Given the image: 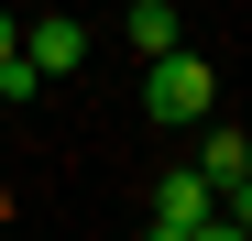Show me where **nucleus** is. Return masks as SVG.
Here are the masks:
<instances>
[{
	"mask_svg": "<svg viewBox=\"0 0 252 241\" xmlns=\"http://www.w3.org/2000/svg\"><path fill=\"white\" fill-rule=\"evenodd\" d=\"M208 99H220V77H208V55L164 44V55H154V88H143V110H154V120H208Z\"/></svg>",
	"mask_w": 252,
	"mask_h": 241,
	"instance_id": "obj_1",
	"label": "nucleus"
},
{
	"mask_svg": "<svg viewBox=\"0 0 252 241\" xmlns=\"http://www.w3.org/2000/svg\"><path fill=\"white\" fill-rule=\"evenodd\" d=\"M208 219H220V186H208L197 165H176V176L154 186V241H197Z\"/></svg>",
	"mask_w": 252,
	"mask_h": 241,
	"instance_id": "obj_2",
	"label": "nucleus"
},
{
	"mask_svg": "<svg viewBox=\"0 0 252 241\" xmlns=\"http://www.w3.org/2000/svg\"><path fill=\"white\" fill-rule=\"evenodd\" d=\"M22 66H33V77H77V66H88V22H66V11H44V22L22 33Z\"/></svg>",
	"mask_w": 252,
	"mask_h": 241,
	"instance_id": "obj_3",
	"label": "nucleus"
},
{
	"mask_svg": "<svg viewBox=\"0 0 252 241\" xmlns=\"http://www.w3.org/2000/svg\"><path fill=\"white\" fill-rule=\"evenodd\" d=\"M121 33H132V55H164V44H187V33H176V0H132V22H121Z\"/></svg>",
	"mask_w": 252,
	"mask_h": 241,
	"instance_id": "obj_4",
	"label": "nucleus"
},
{
	"mask_svg": "<svg viewBox=\"0 0 252 241\" xmlns=\"http://www.w3.org/2000/svg\"><path fill=\"white\" fill-rule=\"evenodd\" d=\"M241 165H252V143L230 132V120H208V153H197V176H208V186H230Z\"/></svg>",
	"mask_w": 252,
	"mask_h": 241,
	"instance_id": "obj_5",
	"label": "nucleus"
},
{
	"mask_svg": "<svg viewBox=\"0 0 252 241\" xmlns=\"http://www.w3.org/2000/svg\"><path fill=\"white\" fill-rule=\"evenodd\" d=\"M220 219H241V230H252V165H241V176L220 186Z\"/></svg>",
	"mask_w": 252,
	"mask_h": 241,
	"instance_id": "obj_6",
	"label": "nucleus"
},
{
	"mask_svg": "<svg viewBox=\"0 0 252 241\" xmlns=\"http://www.w3.org/2000/svg\"><path fill=\"white\" fill-rule=\"evenodd\" d=\"M0 55H22V22H11V11H0Z\"/></svg>",
	"mask_w": 252,
	"mask_h": 241,
	"instance_id": "obj_7",
	"label": "nucleus"
}]
</instances>
